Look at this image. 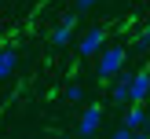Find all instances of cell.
<instances>
[{"label": "cell", "mask_w": 150, "mask_h": 139, "mask_svg": "<svg viewBox=\"0 0 150 139\" xmlns=\"http://www.w3.org/2000/svg\"><path fill=\"white\" fill-rule=\"evenodd\" d=\"M95 59H99V62H95V77H99L103 84H110V80L125 70L128 51H125V44H103V51H99Z\"/></svg>", "instance_id": "cell-1"}, {"label": "cell", "mask_w": 150, "mask_h": 139, "mask_svg": "<svg viewBox=\"0 0 150 139\" xmlns=\"http://www.w3.org/2000/svg\"><path fill=\"white\" fill-rule=\"evenodd\" d=\"M110 139H132V128H128V124H121V128L110 132Z\"/></svg>", "instance_id": "cell-11"}, {"label": "cell", "mask_w": 150, "mask_h": 139, "mask_svg": "<svg viewBox=\"0 0 150 139\" xmlns=\"http://www.w3.org/2000/svg\"><path fill=\"white\" fill-rule=\"evenodd\" d=\"M132 139H150V132H146V128H139V132H132Z\"/></svg>", "instance_id": "cell-13"}, {"label": "cell", "mask_w": 150, "mask_h": 139, "mask_svg": "<svg viewBox=\"0 0 150 139\" xmlns=\"http://www.w3.org/2000/svg\"><path fill=\"white\" fill-rule=\"evenodd\" d=\"M128 84H132V70H121L110 80V99H114L117 106H128Z\"/></svg>", "instance_id": "cell-6"}, {"label": "cell", "mask_w": 150, "mask_h": 139, "mask_svg": "<svg viewBox=\"0 0 150 139\" xmlns=\"http://www.w3.org/2000/svg\"><path fill=\"white\" fill-rule=\"evenodd\" d=\"M73 29H77V11L66 15V18L59 22L55 29H51V48H66V44L73 40Z\"/></svg>", "instance_id": "cell-4"}, {"label": "cell", "mask_w": 150, "mask_h": 139, "mask_svg": "<svg viewBox=\"0 0 150 139\" xmlns=\"http://www.w3.org/2000/svg\"><path fill=\"white\" fill-rule=\"evenodd\" d=\"M95 4H99V0H77V15L88 11V7H95Z\"/></svg>", "instance_id": "cell-12"}, {"label": "cell", "mask_w": 150, "mask_h": 139, "mask_svg": "<svg viewBox=\"0 0 150 139\" xmlns=\"http://www.w3.org/2000/svg\"><path fill=\"white\" fill-rule=\"evenodd\" d=\"M150 95V70L132 73V84H128V102H146Z\"/></svg>", "instance_id": "cell-5"}, {"label": "cell", "mask_w": 150, "mask_h": 139, "mask_svg": "<svg viewBox=\"0 0 150 139\" xmlns=\"http://www.w3.org/2000/svg\"><path fill=\"white\" fill-rule=\"evenodd\" d=\"M66 99H70V102H84V88H81V84H70V88H66Z\"/></svg>", "instance_id": "cell-10"}, {"label": "cell", "mask_w": 150, "mask_h": 139, "mask_svg": "<svg viewBox=\"0 0 150 139\" xmlns=\"http://www.w3.org/2000/svg\"><path fill=\"white\" fill-rule=\"evenodd\" d=\"M125 124H128L132 132H139V128H146V124H150V114H146V106H143V102H128Z\"/></svg>", "instance_id": "cell-7"}, {"label": "cell", "mask_w": 150, "mask_h": 139, "mask_svg": "<svg viewBox=\"0 0 150 139\" xmlns=\"http://www.w3.org/2000/svg\"><path fill=\"white\" fill-rule=\"evenodd\" d=\"M103 44H106V26H92V29H84V37L77 40V55L81 59H95L103 51Z\"/></svg>", "instance_id": "cell-2"}, {"label": "cell", "mask_w": 150, "mask_h": 139, "mask_svg": "<svg viewBox=\"0 0 150 139\" xmlns=\"http://www.w3.org/2000/svg\"><path fill=\"white\" fill-rule=\"evenodd\" d=\"M18 66V51L15 48H0V80H7Z\"/></svg>", "instance_id": "cell-8"}, {"label": "cell", "mask_w": 150, "mask_h": 139, "mask_svg": "<svg viewBox=\"0 0 150 139\" xmlns=\"http://www.w3.org/2000/svg\"><path fill=\"white\" fill-rule=\"evenodd\" d=\"M99 128H103V106L92 102V106H84L81 117H77V135H81V139H92Z\"/></svg>", "instance_id": "cell-3"}, {"label": "cell", "mask_w": 150, "mask_h": 139, "mask_svg": "<svg viewBox=\"0 0 150 139\" xmlns=\"http://www.w3.org/2000/svg\"><path fill=\"white\" fill-rule=\"evenodd\" d=\"M136 51H150V26L139 29V37H136Z\"/></svg>", "instance_id": "cell-9"}]
</instances>
